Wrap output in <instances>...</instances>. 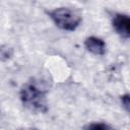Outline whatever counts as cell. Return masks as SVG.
Wrapping results in <instances>:
<instances>
[{
  "mask_svg": "<svg viewBox=\"0 0 130 130\" xmlns=\"http://www.w3.org/2000/svg\"><path fill=\"white\" fill-rule=\"evenodd\" d=\"M18 130H39L37 128H34V127H25V128H20Z\"/></svg>",
  "mask_w": 130,
  "mask_h": 130,
  "instance_id": "52a82bcc",
  "label": "cell"
},
{
  "mask_svg": "<svg viewBox=\"0 0 130 130\" xmlns=\"http://www.w3.org/2000/svg\"><path fill=\"white\" fill-rule=\"evenodd\" d=\"M48 14L58 27L69 31L75 30L82 20L80 14L68 7L55 8L49 11Z\"/></svg>",
  "mask_w": 130,
  "mask_h": 130,
  "instance_id": "7a4b0ae2",
  "label": "cell"
},
{
  "mask_svg": "<svg viewBox=\"0 0 130 130\" xmlns=\"http://www.w3.org/2000/svg\"><path fill=\"white\" fill-rule=\"evenodd\" d=\"M112 25L116 32L124 39L130 37V18L127 14L116 13L112 18Z\"/></svg>",
  "mask_w": 130,
  "mask_h": 130,
  "instance_id": "3957f363",
  "label": "cell"
},
{
  "mask_svg": "<svg viewBox=\"0 0 130 130\" xmlns=\"http://www.w3.org/2000/svg\"><path fill=\"white\" fill-rule=\"evenodd\" d=\"M84 46L87 51L94 55H104L106 53V43L96 37H88L84 41Z\"/></svg>",
  "mask_w": 130,
  "mask_h": 130,
  "instance_id": "277c9868",
  "label": "cell"
},
{
  "mask_svg": "<svg viewBox=\"0 0 130 130\" xmlns=\"http://www.w3.org/2000/svg\"><path fill=\"white\" fill-rule=\"evenodd\" d=\"M84 130H115V129L106 123L94 122V123H89L86 126H84Z\"/></svg>",
  "mask_w": 130,
  "mask_h": 130,
  "instance_id": "5b68a950",
  "label": "cell"
},
{
  "mask_svg": "<svg viewBox=\"0 0 130 130\" xmlns=\"http://www.w3.org/2000/svg\"><path fill=\"white\" fill-rule=\"evenodd\" d=\"M121 102H122V105L125 108V110L127 112H129V106H130V98H129V94L126 93V94L122 95L121 96Z\"/></svg>",
  "mask_w": 130,
  "mask_h": 130,
  "instance_id": "8992f818",
  "label": "cell"
},
{
  "mask_svg": "<svg viewBox=\"0 0 130 130\" xmlns=\"http://www.w3.org/2000/svg\"><path fill=\"white\" fill-rule=\"evenodd\" d=\"M20 100L23 106L30 111L45 113L48 110L46 91L36 85L34 82H27L20 89Z\"/></svg>",
  "mask_w": 130,
  "mask_h": 130,
  "instance_id": "6da1fadb",
  "label": "cell"
}]
</instances>
